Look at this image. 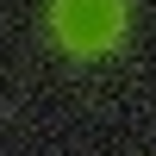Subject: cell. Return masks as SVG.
<instances>
[{
	"label": "cell",
	"instance_id": "obj_1",
	"mask_svg": "<svg viewBox=\"0 0 156 156\" xmlns=\"http://www.w3.org/2000/svg\"><path fill=\"white\" fill-rule=\"evenodd\" d=\"M56 31L69 44H112L119 31V0H56Z\"/></svg>",
	"mask_w": 156,
	"mask_h": 156
}]
</instances>
